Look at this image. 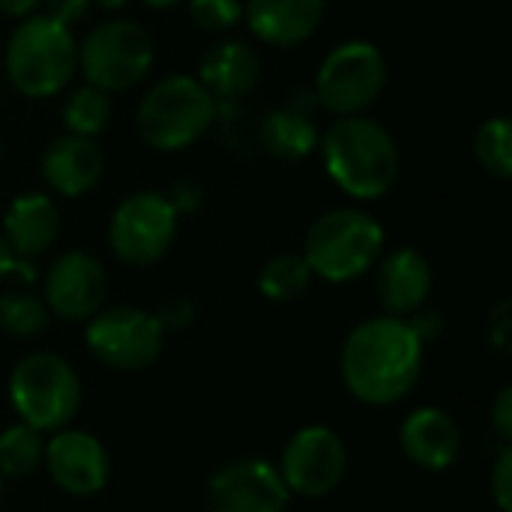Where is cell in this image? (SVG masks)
Segmentation results:
<instances>
[{
    "label": "cell",
    "mask_w": 512,
    "mask_h": 512,
    "mask_svg": "<svg viewBox=\"0 0 512 512\" xmlns=\"http://www.w3.org/2000/svg\"><path fill=\"white\" fill-rule=\"evenodd\" d=\"M432 264L423 252L402 246L378 258L375 264V294L384 315L408 318L420 306H426L432 294Z\"/></svg>",
    "instance_id": "cell-16"
},
{
    "label": "cell",
    "mask_w": 512,
    "mask_h": 512,
    "mask_svg": "<svg viewBox=\"0 0 512 512\" xmlns=\"http://www.w3.org/2000/svg\"><path fill=\"white\" fill-rule=\"evenodd\" d=\"M129 0H90V6H99V9H105V12H117V9H123Z\"/></svg>",
    "instance_id": "cell-37"
},
{
    "label": "cell",
    "mask_w": 512,
    "mask_h": 512,
    "mask_svg": "<svg viewBox=\"0 0 512 512\" xmlns=\"http://www.w3.org/2000/svg\"><path fill=\"white\" fill-rule=\"evenodd\" d=\"M324 12H327V0H249L243 3V18L249 21V30L273 48H294L312 39Z\"/></svg>",
    "instance_id": "cell-18"
},
{
    "label": "cell",
    "mask_w": 512,
    "mask_h": 512,
    "mask_svg": "<svg viewBox=\"0 0 512 512\" xmlns=\"http://www.w3.org/2000/svg\"><path fill=\"white\" fill-rule=\"evenodd\" d=\"M315 273L309 270L306 258L297 252H282L270 258L258 273V291L270 303H294L312 288Z\"/></svg>",
    "instance_id": "cell-22"
},
{
    "label": "cell",
    "mask_w": 512,
    "mask_h": 512,
    "mask_svg": "<svg viewBox=\"0 0 512 512\" xmlns=\"http://www.w3.org/2000/svg\"><path fill=\"white\" fill-rule=\"evenodd\" d=\"M159 318L141 306L99 309L84 327V345L96 363L114 372H144L165 348Z\"/></svg>",
    "instance_id": "cell-9"
},
{
    "label": "cell",
    "mask_w": 512,
    "mask_h": 512,
    "mask_svg": "<svg viewBox=\"0 0 512 512\" xmlns=\"http://www.w3.org/2000/svg\"><path fill=\"white\" fill-rule=\"evenodd\" d=\"M6 78L27 99H51L78 72V42L72 27L48 15H27L6 42Z\"/></svg>",
    "instance_id": "cell-3"
},
{
    "label": "cell",
    "mask_w": 512,
    "mask_h": 512,
    "mask_svg": "<svg viewBox=\"0 0 512 512\" xmlns=\"http://www.w3.org/2000/svg\"><path fill=\"white\" fill-rule=\"evenodd\" d=\"M492 429L498 435V444L512 441V387L504 384L492 402Z\"/></svg>",
    "instance_id": "cell-32"
},
{
    "label": "cell",
    "mask_w": 512,
    "mask_h": 512,
    "mask_svg": "<svg viewBox=\"0 0 512 512\" xmlns=\"http://www.w3.org/2000/svg\"><path fill=\"white\" fill-rule=\"evenodd\" d=\"M9 402L30 429L57 432L69 426L81 408V378L69 360L36 351L15 363L9 375Z\"/></svg>",
    "instance_id": "cell-6"
},
{
    "label": "cell",
    "mask_w": 512,
    "mask_h": 512,
    "mask_svg": "<svg viewBox=\"0 0 512 512\" xmlns=\"http://www.w3.org/2000/svg\"><path fill=\"white\" fill-rule=\"evenodd\" d=\"M291 498L279 468L258 456L222 465L207 483V512H288Z\"/></svg>",
    "instance_id": "cell-12"
},
{
    "label": "cell",
    "mask_w": 512,
    "mask_h": 512,
    "mask_svg": "<svg viewBox=\"0 0 512 512\" xmlns=\"http://www.w3.org/2000/svg\"><path fill=\"white\" fill-rule=\"evenodd\" d=\"M45 438L27 423H12L0 432V477L24 480L36 468H42Z\"/></svg>",
    "instance_id": "cell-23"
},
{
    "label": "cell",
    "mask_w": 512,
    "mask_h": 512,
    "mask_svg": "<svg viewBox=\"0 0 512 512\" xmlns=\"http://www.w3.org/2000/svg\"><path fill=\"white\" fill-rule=\"evenodd\" d=\"M51 312L42 297L30 291H9L0 297V330L15 339H33L48 330Z\"/></svg>",
    "instance_id": "cell-25"
},
{
    "label": "cell",
    "mask_w": 512,
    "mask_h": 512,
    "mask_svg": "<svg viewBox=\"0 0 512 512\" xmlns=\"http://www.w3.org/2000/svg\"><path fill=\"white\" fill-rule=\"evenodd\" d=\"M384 225L360 207H336L318 216L303 240L309 270L333 285L357 282L384 255Z\"/></svg>",
    "instance_id": "cell-4"
},
{
    "label": "cell",
    "mask_w": 512,
    "mask_h": 512,
    "mask_svg": "<svg viewBox=\"0 0 512 512\" xmlns=\"http://www.w3.org/2000/svg\"><path fill=\"white\" fill-rule=\"evenodd\" d=\"M423 354L426 345L414 336L405 318H366L342 342V384L360 405L390 408L420 384Z\"/></svg>",
    "instance_id": "cell-1"
},
{
    "label": "cell",
    "mask_w": 512,
    "mask_h": 512,
    "mask_svg": "<svg viewBox=\"0 0 512 512\" xmlns=\"http://www.w3.org/2000/svg\"><path fill=\"white\" fill-rule=\"evenodd\" d=\"M15 264H18V258L12 255L9 243H6V240H3V234H0V282H3L6 276H12V273H15Z\"/></svg>",
    "instance_id": "cell-36"
},
{
    "label": "cell",
    "mask_w": 512,
    "mask_h": 512,
    "mask_svg": "<svg viewBox=\"0 0 512 512\" xmlns=\"http://www.w3.org/2000/svg\"><path fill=\"white\" fill-rule=\"evenodd\" d=\"M399 444L411 465L426 474H444L462 456V429L444 408L423 405L402 420Z\"/></svg>",
    "instance_id": "cell-15"
},
{
    "label": "cell",
    "mask_w": 512,
    "mask_h": 512,
    "mask_svg": "<svg viewBox=\"0 0 512 512\" xmlns=\"http://www.w3.org/2000/svg\"><path fill=\"white\" fill-rule=\"evenodd\" d=\"M153 57L156 45L150 30L132 18L96 24L78 45V69L84 84H93L108 96L135 87L150 72Z\"/></svg>",
    "instance_id": "cell-7"
},
{
    "label": "cell",
    "mask_w": 512,
    "mask_h": 512,
    "mask_svg": "<svg viewBox=\"0 0 512 512\" xmlns=\"http://www.w3.org/2000/svg\"><path fill=\"white\" fill-rule=\"evenodd\" d=\"M195 27L222 33L243 21V0H186Z\"/></svg>",
    "instance_id": "cell-27"
},
{
    "label": "cell",
    "mask_w": 512,
    "mask_h": 512,
    "mask_svg": "<svg viewBox=\"0 0 512 512\" xmlns=\"http://www.w3.org/2000/svg\"><path fill=\"white\" fill-rule=\"evenodd\" d=\"M3 240L15 258H36L48 252L60 234V210L48 192H21L9 201L0 225Z\"/></svg>",
    "instance_id": "cell-19"
},
{
    "label": "cell",
    "mask_w": 512,
    "mask_h": 512,
    "mask_svg": "<svg viewBox=\"0 0 512 512\" xmlns=\"http://www.w3.org/2000/svg\"><path fill=\"white\" fill-rule=\"evenodd\" d=\"M108 297V273L90 252H63L45 273L42 300L51 315L69 324H87Z\"/></svg>",
    "instance_id": "cell-14"
},
{
    "label": "cell",
    "mask_w": 512,
    "mask_h": 512,
    "mask_svg": "<svg viewBox=\"0 0 512 512\" xmlns=\"http://www.w3.org/2000/svg\"><path fill=\"white\" fill-rule=\"evenodd\" d=\"M387 87V57L375 42L348 39L327 51L315 72V102L336 117L369 111Z\"/></svg>",
    "instance_id": "cell-8"
},
{
    "label": "cell",
    "mask_w": 512,
    "mask_h": 512,
    "mask_svg": "<svg viewBox=\"0 0 512 512\" xmlns=\"http://www.w3.org/2000/svg\"><path fill=\"white\" fill-rule=\"evenodd\" d=\"M60 117L69 135L96 138L111 123V96L93 84H81L63 99Z\"/></svg>",
    "instance_id": "cell-24"
},
{
    "label": "cell",
    "mask_w": 512,
    "mask_h": 512,
    "mask_svg": "<svg viewBox=\"0 0 512 512\" xmlns=\"http://www.w3.org/2000/svg\"><path fill=\"white\" fill-rule=\"evenodd\" d=\"M105 174V153L96 138L57 135L42 153V180L60 198H81L99 186Z\"/></svg>",
    "instance_id": "cell-17"
},
{
    "label": "cell",
    "mask_w": 512,
    "mask_h": 512,
    "mask_svg": "<svg viewBox=\"0 0 512 512\" xmlns=\"http://www.w3.org/2000/svg\"><path fill=\"white\" fill-rule=\"evenodd\" d=\"M258 78H261V57L255 54L252 45L240 39L216 42L201 57L198 66V81L216 102L246 96L258 84Z\"/></svg>",
    "instance_id": "cell-20"
},
{
    "label": "cell",
    "mask_w": 512,
    "mask_h": 512,
    "mask_svg": "<svg viewBox=\"0 0 512 512\" xmlns=\"http://www.w3.org/2000/svg\"><path fill=\"white\" fill-rule=\"evenodd\" d=\"M153 315L159 318V324H162L165 333H180V330H186V327L192 324L195 309H192V303L183 300V297H168V300H162V306H159Z\"/></svg>",
    "instance_id": "cell-31"
},
{
    "label": "cell",
    "mask_w": 512,
    "mask_h": 512,
    "mask_svg": "<svg viewBox=\"0 0 512 512\" xmlns=\"http://www.w3.org/2000/svg\"><path fill=\"white\" fill-rule=\"evenodd\" d=\"M141 3L150 6V9H174V6H180L186 0H141Z\"/></svg>",
    "instance_id": "cell-38"
},
{
    "label": "cell",
    "mask_w": 512,
    "mask_h": 512,
    "mask_svg": "<svg viewBox=\"0 0 512 512\" xmlns=\"http://www.w3.org/2000/svg\"><path fill=\"white\" fill-rule=\"evenodd\" d=\"M216 120V99L195 75L159 78L138 102L135 129L150 150L177 153L192 147Z\"/></svg>",
    "instance_id": "cell-5"
},
{
    "label": "cell",
    "mask_w": 512,
    "mask_h": 512,
    "mask_svg": "<svg viewBox=\"0 0 512 512\" xmlns=\"http://www.w3.org/2000/svg\"><path fill=\"white\" fill-rule=\"evenodd\" d=\"M87 12H90V0H42V15L66 27L78 24Z\"/></svg>",
    "instance_id": "cell-33"
},
{
    "label": "cell",
    "mask_w": 512,
    "mask_h": 512,
    "mask_svg": "<svg viewBox=\"0 0 512 512\" xmlns=\"http://www.w3.org/2000/svg\"><path fill=\"white\" fill-rule=\"evenodd\" d=\"M486 348L507 360L512 351V303L510 300H498L492 309H489V318H486Z\"/></svg>",
    "instance_id": "cell-28"
},
{
    "label": "cell",
    "mask_w": 512,
    "mask_h": 512,
    "mask_svg": "<svg viewBox=\"0 0 512 512\" xmlns=\"http://www.w3.org/2000/svg\"><path fill=\"white\" fill-rule=\"evenodd\" d=\"M474 153L477 162L498 180L512 177V126L507 114L489 117L480 123L474 135Z\"/></svg>",
    "instance_id": "cell-26"
},
{
    "label": "cell",
    "mask_w": 512,
    "mask_h": 512,
    "mask_svg": "<svg viewBox=\"0 0 512 512\" xmlns=\"http://www.w3.org/2000/svg\"><path fill=\"white\" fill-rule=\"evenodd\" d=\"M177 210L168 195L141 189L123 198L108 219V246L129 267H153L177 237Z\"/></svg>",
    "instance_id": "cell-10"
},
{
    "label": "cell",
    "mask_w": 512,
    "mask_h": 512,
    "mask_svg": "<svg viewBox=\"0 0 512 512\" xmlns=\"http://www.w3.org/2000/svg\"><path fill=\"white\" fill-rule=\"evenodd\" d=\"M405 321H408V327L414 330V336H417L423 345L438 342V339L444 336V330H447V318H444L438 309H429V306H420V309L411 312Z\"/></svg>",
    "instance_id": "cell-30"
},
{
    "label": "cell",
    "mask_w": 512,
    "mask_h": 512,
    "mask_svg": "<svg viewBox=\"0 0 512 512\" xmlns=\"http://www.w3.org/2000/svg\"><path fill=\"white\" fill-rule=\"evenodd\" d=\"M489 492L501 512H512V447L498 444V456L489 474Z\"/></svg>",
    "instance_id": "cell-29"
},
{
    "label": "cell",
    "mask_w": 512,
    "mask_h": 512,
    "mask_svg": "<svg viewBox=\"0 0 512 512\" xmlns=\"http://www.w3.org/2000/svg\"><path fill=\"white\" fill-rule=\"evenodd\" d=\"M201 186L198 183H192V180H177L174 183V189H171V195H168V201L174 204V210H177V216H183V213H192L198 204H201Z\"/></svg>",
    "instance_id": "cell-34"
},
{
    "label": "cell",
    "mask_w": 512,
    "mask_h": 512,
    "mask_svg": "<svg viewBox=\"0 0 512 512\" xmlns=\"http://www.w3.org/2000/svg\"><path fill=\"white\" fill-rule=\"evenodd\" d=\"M258 138L270 156H276L282 162H297V159H306L318 150L321 132H318V126L306 108L285 105V108L270 111L261 120Z\"/></svg>",
    "instance_id": "cell-21"
},
{
    "label": "cell",
    "mask_w": 512,
    "mask_h": 512,
    "mask_svg": "<svg viewBox=\"0 0 512 512\" xmlns=\"http://www.w3.org/2000/svg\"><path fill=\"white\" fill-rule=\"evenodd\" d=\"M318 147L330 180L357 201H378L399 180V144L384 123L366 114L336 117Z\"/></svg>",
    "instance_id": "cell-2"
},
{
    "label": "cell",
    "mask_w": 512,
    "mask_h": 512,
    "mask_svg": "<svg viewBox=\"0 0 512 512\" xmlns=\"http://www.w3.org/2000/svg\"><path fill=\"white\" fill-rule=\"evenodd\" d=\"M42 468L69 498H93L111 480V456L105 444L84 429H57L45 441Z\"/></svg>",
    "instance_id": "cell-13"
},
{
    "label": "cell",
    "mask_w": 512,
    "mask_h": 512,
    "mask_svg": "<svg viewBox=\"0 0 512 512\" xmlns=\"http://www.w3.org/2000/svg\"><path fill=\"white\" fill-rule=\"evenodd\" d=\"M42 6V0H0V12L9 18H27L36 15V9Z\"/></svg>",
    "instance_id": "cell-35"
},
{
    "label": "cell",
    "mask_w": 512,
    "mask_h": 512,
    "mask_svg": "<svg viewBox=\"0 0 512 512\" xmlns=\"http://www.w3.org/2000/svg\"><path fill=\"white\" fill-rule=\"evenodd\" d=\"M279 477L297 498H327L348 474V447L330 426H303L282 447Z\"/></svg>",
    "instance_id": "cell-11"
},
{
    "label": "cell",
    "mask_w": 512,
    "mask_h": 512,
    "mask_svg": "<svg viewBox=\"0 0 512 512\" xmlns=\"http://www.w3.org/2000/svg\"><path fill=\"white\" fill-rule=\"evenodd\" d=\"M0 495H3V477H0Z\"/></svg>",
    "instance_id": "cell-39"
}]
</instances>
